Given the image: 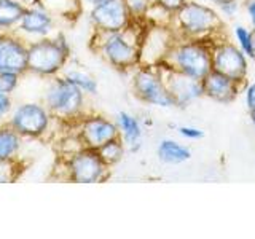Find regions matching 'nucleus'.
Masks as SVG:
<instances>
[{"instance_id":"obj_10","label":"nucleus","mask_w":255,"mask_h":239,"mask_svg":"<svg viewBox=\"0 0 255 239\" xmlns=\"http://www.w3.org/2000/svg\"><path fill=\"white\" fill-rule=\"evenodd\" d=\"M90 19L99 34H115L129 26L132 16L125 0H104L91 6Z\"/></svg>"},{"instance_id":"obj_22","label":"nucleus","mask_w":255,"mask_h":239,"mask_svg":"<svg viewBox=\"0 0 255 239\" xmlns=\"http://www.w3.org/2000/svg\"><path fill=\"white\" fill-rule=\"evenodd\" d=\"M235 38H236V45L244 51L247 58L252 59L254 56V48H252V29L246 27V26H236L235 27Z\"/></svg>"},{"instance_id":"obj_31","label":"nucleus","mask_w":255,"mask_h":239,"mask_svg":"<svg viewBox=\"0 0 255 239\" xmlns=\"http://www.w3.org/2000/svg\"><path fill=\"white\" fill-rule=\"evenodd\" d=\"M246 10L247 16H249V21L252 24V27H255V0H246Z\"/></svg>"},{"instance_id":"obj_33","label":"nucleus","mask_w":255,"mask_h":239,"mask_svg":"<svg viewBox=\"0 0 255 239\" xmlns=\"http://www.w3.org/2000/svg\"><path fill=\"white\" fill-rule=\"evenodd\" d=\"M207 2L214 3L215 6H219V5H222V3H227V2H235V0H207Z\"/></svg>"},{"instance_id":"obj_23","label":"nucleus","mask_w":255,"mask_h":239,"mask_svg":"<svg viewBox=\"0 0 255 239\" xmlns=\"http://www.w3.org/2000/svg\"><path fill=\"white\" fill-rule=\"evenodd\" d=\"M132 19H145V14L153 5V0H125Z\"/></svg>"},{"instance_id":"obj_6","label":"nucleus","mask_w":255,"mask_h":239,"mask_svg":"<svg viewBox=\"0 0 255 239\" xmlns=\"http://www.w3.org/2000/svg\"><path fill=\"white\" fill-rule=\"evenodd\" d=\"M132 90L137 99L156 107H174L158 66H139L134 69Z\"/></svg>"},{"instance_id":"obj_21","label":"nucleus","mask_w":255,"mask_h":239,"mask_svg":"<svg viewBox=\"0 0 255 239\" xmlns=\"http://www.w3.org/2000/svg\"><path fill=\"white\" fill-rule=\"evenodd\" d=\"M62 77H66L74 85H77L85 94H96V93H98V82L94 80V77L88 75L86 72H82V70H67Z\"/></svg>"},{"instance_id":"obj_35","label":"nucleus","mask_w":255,"mask_h":239,"mask_svg":"<svg viewBox=\"0 0 255 239\" xmlns=\"http://www.w3.org/2000/svg\"><path fill=\"white\" fill-rule=\"evenodd\" d=\"M82 2H85V3H90L91 6H94V5H98V3L104 2V0H82Z\"/></svg>"},{"instance_id":"obj_1","label":"nucleus","mask_w":255,"mask_h":239,"mask_svg":"<svg viewBox=\"0 0 255 239\" xmlns=\"http://www.w3.org/2000/svg\"><path fill=\"white\" fill-rule=\"evenodd\" d=\"M219 37V35H217ZM217 37L183 38L179 37L167 51L163 64L191 78L203 80L212 70V45ZM161 64V62H159Z\"/></svg>"},{"instance_id":"obj_16","label":"nucleus","mask_w":255,"mask_h":239,"mask_svg":"<svg viewBox=\"0 0 255 239\" xmlns=\"http://www.w3.org/2000/svg\"><path fill=\"white\" fill-rule=\"evenodd\" d=\"M117 124L120 129V135L126 147H129L131 151L139 150L142 140V127L137 118L128 112H120L117 115Z\"/></svg>"},{"instance_id":"obj_3","label":"nucleus","mask_w":255,"mask_h":239,"mask_svg":"<svg viewBox=\"0 0 255 239\" xmlns=\"http://www.w3.org/2000/svg\"><path fill=\"white\" fill-rule=\"evenodd\" d=\"M132 27L134 19L122 32L101 34L104 37L101 42V53L104 59L117 70H131L140 66V43L147 24L143 26V29H140V32H135V29Z\"/></svg>"},{"instance_id":"obj_26","label":"nucleus","mask_w":255,"mask_h":239,"mask_svg":"<svg viewBox=\"0 0 255 239\" xmlns=\"http://www.w3.org/2000/svg\"><path fill=\"white\" fill-rule=\"evenodd\" d=\"M188 0H153V3L159 6L161 10L167 11L169 14H175L179 10H182V6L185 5Z\"/></svg>"},{"instance_id":"obj_8","label":"nucleus","mask_w":255,"mask_h":239,"mask_svg":"<svg viewBox=\"0 0 255 239\" xmlns=\"http://www.w3.org/2000/svg\"><path fill=\"white\" fill-rule=\"evenodd\" d=\"M212 69L239 83H246L247 74H249V62L244 51L236 43L217 37L212 45Z\"/></svg>"},{"instance_id":"obj_30","label":"nucleus","mask_w":255,"mask_h":239,"mask_svg":"<svg viewBox=\"0 0 255 239\" xmlns=\"http://www.w3.org/2000/svg\"><path fill=\"white\" fill-rule=\"evenodd\" d=\"M11 110V99L10 94H3L0 93V120H2L5 115H8V112Z\"/></svg>"},{"instance_id":"obj_36","label":"nucleus","mask_w":255,"mask_h":239,"mask_svg":"<svg viewBox=\"0 0 255 239\" xmlns=\"http://www.w3.org/2000/svg\"><path fill=\"white\" fill-rule=\"evenodd\" d=\"M249 115H251V121H252V124H254V127H255V109L249 110Z\"/></svg>"},{"instance_id":"obj_27","label":"nucleus","mask_w":255,"mask_h":239,"mask_svg":"<svg viewBox=\"0 0 255 239\" xmlns=\"http://www.w3.org/2000/svg\"><path fill=\"white\" fill-rule=\"evenodd\" d=\"M179 134L182 135V137L190 139V140H196V139L204 137V131H201L199 127H193V126H180Z\"/></svg>"},{"instance_id":"obj_15","label":"nucleus","mask_w":255,"mask_h":239,"mask_svg":"<svg viewBox=\"0 0 255 239\" xmlns=\"http://www.w3.org/2000/svg\"><path fill=\"white\" fill-rule=\"evenodd\" d=\"M21 32L27 35L46 37L53 30V18L46 10L40 6H29L24 11L18 24Z\"/></svg>"},{"instance_id":"obj_37","label":"nucleus","mask_w":255,"mask_h":239,"mask_svg":"<svg viewBox=\"0 0 255 239\" xmlns=\"http://www.w3.org/2000/svg\"><path fill=\"white\" fill-rule=\"evenodd\" d=\"M3 37V30H0V38H2Z\"/></svg>"},{"instance_id":"obj_20","label":"nucleus","mask_w":255,"mask_h":239,"mask_svg":"<svg viewBox=\"0 0 255 239\" xmlns=\"http://www.w3.org/2000/svg\"><path fill=\"white\" fill-rule=\"evenodd\" d=\"M125 142L122 139V135L120 137H115L109 142H106L104 145H101L98 148V153L99 156L102 158V161L106 163L109 167L115 166L117 163H120L125 156Z\"/></svg>"},{"instance_id":"obj_9","label":"nucleus","mask_w":255,"mask_h":239,"mask_svg":"<svg viewBox=\"0 0 255 239\" xmlns=\"http://www.w3.org/2000/svg\"><path fill=\"white\" fill-rule=\"evenodd\" d=\"M51 114L42 104L27 102L16 107L10 118V126L16 129L21 137L37 139L48 131L50 127Z\"/></svg>"},{"instance_id":"obj_29","label":"nucleus","mask_w":255,"mask_h":239,"mask_svg":"<svg viewBox=\"0 0 255 239\" xmlns=\"http://www.w3.org/2000/svg\"><path fill=\"white\" fill-rule=\"evenodd\" d=\"M244 94H246V106L249 110L255 109V82L251 85H246L244 88Z\"/></svg>"},{"instance_id":"obj_11","label":"nucleus","mask_w":255,"mask_h":239,"mask_svg":"<svg viewBox=\"0 0 255 239\" xmlns=\"http://www.w3.org/2000/svg\"><path fill=\"white\" fill-rule=\"evenodd\" d=\"M161 72V77L166 83L167 91H169L171 98L174 101V107H187L190 102L196 101L203 96V86L201 80L191 78L182 72L171 69L166 64H156Z\"/></svg>"},{"instance_id":"obj_32","label":"nucleus","mask_w":255,"mask_h":239,"mask_svg":"<svg viewBox=\"0 0 255 239\" xmlns=\"http://www.w3.org/2000/svg\"><path fill=\"white\" fill-rule=\"evenodd\" d=\"M18 2H21L24 6L29 8V6H35V5H38L40 0H18Z\"/></svg>"},{"instance_id":"obj_38","label":"nucleus","mask_w":255,"mask_h":239,"mask_svg":"<svg viewBox=\"0 0 255 239\" xmlns=\"http://www.w3.org/2000/svg\"><path fill=\"white\" fill-rule=\"evenodd\" d=\"M0 124H2V123H0Z\"/></svg>"},{"instance_id":"obj_19","label":"nucleus","mask_w":255,"mask_h":239,"mask_svg":"<svg viewBox=\"0 0 255 239\" xmlns=\"http://www.w3.org/2000/svg\"><path fill=\"white\" fill-rule=\"evenodd\" d=\"M26 6L18 0H0V30L18 26Z\"/></svg>"},{"instance_id":"obj_7","label":"nucleus","mask_w":255,"mask_h":239,"mask_svg":"<svg viewBox=\"0 0 255 239\" xmlns=\"http://www.w3.org/2000/svg\"><path fill=\"white\" fill-rule=\"evenodd\" d=\"M66 169L69 180L75 183H98L109 177L110 167L102 161L98 150L82 147L67 155Z\"/></svg>"},{"instance_id":"obj_25","label":"nucleus","mask_w":255,"mask_h":239,"mask_svg":"<svg viewBox=\"0 0 255 239\" xmlns=\"http://www.w3.org/2000/svg\"><path fill=\"white\" fill-rule=\"evenodd\" d=\"M18 83H19V75L0 72V93L11 94L18 88Z\"/></svg>"},{"instance_id":"obj_2","label":"nucleus","mask_w":255,"mask_h":239,"mask_svg":"<svg viewBox=\"0 0 255 239\" xmlns=\"http://www.w3.org/2000/svg\"><path fill=\"white\" fill-rule=\"evenodd\" d=\"M223 26L225 22L217 10L198 2H190V0L182 6V10L174 14L172 19L174 30L183 38L217 37L223 30Z\"/></svg>"},{"instance_id":"obj_18","label":"nucleus","mask_w":255,"mask_h":239,"mask_svg":"<svg viewBox=\"0 0 255 239\" xmlns=\"http://www.w3.org/2000/svg\"><path fill=\"white\" fill-rule=\"evenodd\" d=\"M22 137L10 126V123L0 124V161L11 159L19 151Z\"/></svg>"},{"instance_id":"obj_13","label":"nucleus","mask_w":255,"mask_h":239,"mask_svg":"<svg viewBox=\"0 0 255 239\" xmlns=\"http://www.w3.org/2000/svg\"><path fill=\"white\" fill-rule=\"evenodd\" d=\"M246 85L247 83H239L236 80L223 75L214 69L201 80L203 96L220 104L233 102L238 98V94L244 91Z\"/></svg>"},{"instance_id":"obj_17","label":"nucleus","mask_w":255,"mask_h":239,"mask_svg":"<svg viewBox=\"0 0 255 239\" xmlns=\"http://www.w3.org/2000/svg\"><path fill=\"white\" fill-rule=\"evenodd\" d=\"M156 155L166 164H180L191 158V150L172 139H163L158 143Z\"/></svg>"},{"instance_id":"obj_28","label":"nucleus","mask_w":255,"mask_h":239,"mask_svg":"<svg viewBox=\"0 0 255 239\" xmlns=\"http://www.w3.org/2000/svg\"><path fill=\"white\" fill-rule=\"evenodd\" d=\"M217 8L222 11L223 16H227V18H233L239 10V2L238 0H235V2H227V3L219 5Z\"/></svg>"},{"instance_id":"obj_12","label":"nucleus","mask_w":255,"mask_h":239,"mask_svg":"<svg viewBox=\"0 0 255 239\" xmlns=\"http://www.w3.org/2000/svg\"><path fill=\"white\" fill-rule=\"evenodd\" d=\"M77 137L83 147L98 150L106 142L120 137V129L118 124L110 120L101 115H91L80 121Z\"/></svg>"},{"instance_id":"obj_24","label":"nucleus","mask_w":255,"mask_h":239,"mask_svg":"<svg viewBox=\"0 0 255 239\" xmlns=\"http://www.w3.org/2000/svg\"><path fill=\"white\" fill-rule=\"evenodd\" d=\"M14 179H18V163H16V159L11 158L0 161V183L13 182Z\"/></svg>"},{"instance_id":"obj_14","label":"nucleus","mask_w":255,"mask_h":239,"mask_svg":"<svg viewBox=\"0 0 255 239\" xmlns=\"http://www.w3.org/2000/svg\"><path fill=\"white\" fill-rule=\"evenodd\" d=\"M0 72L22 75L27 72V45L3 34L0 38Z\"/></svg>"},{"instance_id":"obj_34","label":"nucleus","mask_w":255,"mask_h":239,"mask_svg":"<svg viewBox=\"0 0 255 239\" xmlns=\"http://www.w3.org/2000/svg\"><path fill=\"white\" fill-rule=\"evenodd\" d=\"M252 48H254V56H252V61H255V27H252Z\"/></svg>"},{"instance_id":"obj_4","label":"nucleus","mask_w":255,"mask_h":239,"mask_svg":"<svg viewBox=\"0 0 255 239\" xmlns=\"http://www.w3.org/2000/svg\"><path fill=\"white\" fill-rule=\"evenodd\" d=\"M69 45L64 35L42 37L27 45V72L53 77L64 70L69 59Z\"/></svg>"},{"instance_id":"obj_5","label":"nucleus","mask_w":255,"mask_h":239,"mask_svg":"<svg viewBox=\"0 0 255 239\" xmlns=\"http://www.w3.org/2000/svg\"><path fill=\"white\" fill-rule=\"evenodd\" d=\"M85 93L66 77H56L45 93V107L61 120L77 118L83 109Z\"/></svg>"}]
</instances>
